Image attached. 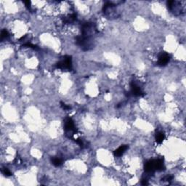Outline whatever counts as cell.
I'll return each mask as SVG.
<instances>
[{"label": "cell", "mask_w": 186, "mask_h": 186, "mask_svg": "<svg viewBox=\"0 0 186 186\" xmlns=\"http://www.w3.org/2000/svg\"><path fill=\"white\" fill-rule=\"evenodd\" d=\"M144 170L148 174H153L156 171H164L165 166L163 159H152L146 161L144 164Z\"/></svg>", "instance_id": "obj_1"}, {"label": "cell", "mask_w": 186, "mask_h": 186, "mask_svg": "<svg viewBox=\"0 0 186 186\" xmlns=\"http://www.w3.org/2000/svg\"><path fill=\"white\" fill-rule=\"evenodd\" d=\"M76 44L82 49L83 51H89L94 47L93 39L78 36L76 37Z\"/></svg>", "instance_id": "obj_2"}, {"label": "cell", "mask_w": 186, "mask_h": 186, "mask_svg": "<svg viewBox=\"0 0 186 186\" xmlns=\"http://www.w3.org/2000/svg\"><path fill=\"white\" fill-rule=\"evenodd\" d=\"M81 31H82V36L88 38H92L93 35L97 33V28L94 23L91 22H86L83 23L81 27Z\"/></svg>", "instance_id": "obj_3"}, {"label": "cell", "mask_w": 186, "mask_h": 186, "mask_svg": "<svg viewBox=\"0 0 186 186\" xmlns=\"http://www.w3.org/2000/svg\"><path fill=\"white\" fill-rule=\"evenodd\" d=\"M57 68L61 69L62 71L67 70L71 71L72 70V57L70 55H65L62 57L61 61H58L55 65Z\"/></svg>", "instance_id": "obj_4"}, {"label": "cell", "mask_w": 186, "mask_h": 186, "mask_svg": "<svg viewBox=\"0 0 186 186\" xmlns=\"http://www.w3.org/2000/svg\"><path fill=\"white\" fill-rule=\"evenodd\" d=\"M166 5H167L168 9L174 15H180L181 12H183V10H182L181 7V4H180V2H177V1H167Z\"/></svg>", "instance_id": "obj_5"}, {"label": "cell", "mask_w": 186, "mask_h": 186, "mask_svg": "<svg viewBox=\"0 0 186 186\" xmlns=\"http://www.w3.org/2000/svg\"><path fill=\"white\" fill-rule=\"evenodd\" d=\"M64 130L66 132V134L71 133L70 138L72 137L73 135L75 134L76 132V128H75V124H74V121L72 120V119L70 117H66L64 119Z\"/></svg>", "instance_id": "obj_6"}, {"label": "cell", "mask_w": 186, "mask_h": 186, "mask_svg": "<svg viewBox=\"0 0 186 186\" xmlns=\"http://www.w3.org/2000/svg\"><path fill=\"white\" fill-rule=\"evenodd\" d=\"M130 94L132 96H135V97H143L145 95V92L142 90L140 87L136 83L135 81H132L130 83Z\"/></svg>", "instance_id": "obj_7"}, {"label": "cell", "mask_w": 186, "mask_h": 186, "mask_svg": "<svg viewBox=\"0 0 186 186\" xmlns=\"http://www.w3.org/2000/svg\"><path fill=\"white\" fill-rule=\"evenodd\" d=\"M170 61V55L166 52H162L159 57V60H158L157 65L159 66L163 67L167 65Z\"/></svg>", "instance_id": "obj_8"}, {"label": "cell", "mask_w": 186, "mask_h": 186, "mask_svg": "<svg viewBox=\"0 0 186 186\" xmlns=\"http://www.w3.org/2000/svg\"><path fill=\"white\" fill-rule=\"evenodd\" d=\"M128 148H129L128 145H121V146H120L119 148H117V150L114 151V156H116V157H120V156H121L124 153H125L126 151H127Z\"/></svg>", "instance_id": "obj_9"}, {"label": "cell", "mask_w": 186, "mask_h": 186, "mask_svg": "<svg viewBox=\"0 0 186 186\" xmlns=\"http://www.w3.org/2000/svg\"><path fill=\"white\" fill-rule=\"evenodd\" d=\"M76 19H77L76 14L74 13L63 18V23H65V24H70V23H74V22L76 20Z\"/></svg>", "instance_id": "obj_10"}, {"label": "cell", "mask_w": 186, "mask_h": 186, "mask_svg": "<svg viewBox=\"0 0 186 186\" xmlns=\"http://www.w3.org/2000/svg\"><path fill=\"white\" fill-rule=\"evenodd\" d=\"M155 139L156 142L158 144H161L163 142L164 140L165 139V135L163 132H157L155 135Z\"/></svg>", "instance_id": "obj_11"}, {"label": "cell", "mask_w": 186, "mask_h": 186, "mask_svg": "<svg viewBox=\"0 0 186 186\" xmlns=\"http://www.w3.org/2000/svg\"><path fill=\"white\" fill-rule=\"evenodd\" d=\"M51 162L55 166H61L63 164L62 159H60V158H57V157L52 158Z\"/></svg>", "instance_id": "obj_12"}, {"label": "cell", "mask_w": 186, "mask_h": 186, "mask_svg": "<svg viewBox=\"0 0 186 186\" xmlns=\"http://www.w3.org/2000/svg\"><path fill=\"white\" fill-rule=\"evenodd\" d=\"M10 36L9 32L7 31V30L6 29H3L1 31V41H3L4 40H6Z\"/></svg>", "instance_id": "obj_13"}, {"label": "cell", "mask_w": 186, "mask_h": 186, "mask_svg": "<svg viewBox=\"0 0 186 186\" xmlns=\"http://www.w3.org/2000/svg\"><path fill=\"white\" fill-rule=\"evenodd\" d=\"M2 173L6 177H10V176L12 175V172L9 170V169L7 168V167H4V168L2 169Z\"/></svg>", "instance_id": "obj_14"}, {"label": "cell", "mask_w": 186, "mask_h": 186, "mask_svg": "<svg viewBox=\"0 0 186 186\" xmlns=\"http://www.w3.org/2000/svg\"><path fill=\"white\" fill-rule=\"evenodd\" d=\"M23 47H29V48H31L33 49V50H38V47L36 45H34V44H31V42H27L26 43V44H23Z\"/></svg>", "instance_id": "obj_15"}, {"label": "cell", "mask_w": 186, "mask_h": 186, "mask_svg": "<svg viewBox=\"0 0 186 186\" xmlns=\"http://www.w3.org/2000/svg\"><path fill=\"white\" fill-rule=\"evenodd\" d=\"M173 176L172 175H170V174H169V175H166L165 176L164 178L161 179L162 181H166V182H170L171 180H172L173 179Z\"/></svg>", "instance_id": "obj_16"}, {"label": "cell", "mask_w": 186, "mask_h": 186, "mask_svg": "<svg viewBox=\"0 0 186 186\" xmlns=\"http://www.w3.org/2000/svg\"><path fill=\"white\" fill-rule=\"evenodd\" d=\"M61 106L62 107V108L65 110H70V109L71 108V106H68V105H66L65 103H64L63 102H61Z\"/></svg>", "instance_id": "obj_17"}, {"label": "cell", "mask_w": 186, "mask_h": 186, "mask_svg": "<svg viewBox=\"0 0 186 186\" xmlns=\"http://www.w3.org/2000/svg\"><path fill=\"white\" fill-rule=\"evenodd\" d=\"M23 3L25 4V6H26V7L27 8L29 11H31V12L32 9H31V2L30 1H25V2H23Z\"/></svg>", "instance_id": "obj_18"}, {"label": "cell", "mask_w": 186, "mask_h": 186, "mask_svg": "<svg viewBox=\"0 0 186 186\" xmlns=\"http://www.w3.org/2000/svg\"><path fill=\"white\" fill-rule=\"evenodd\" d=\"M75 141H76V143L79 144V146H81V147H83L84 146L83 141H82L81 139H76V140H75Z\"/></svg>", "instance_id": "obj_19"}, {"label": "cell", "mask_w": 186, "mask_h": 186, "mask_svg": "<svg viewBox=\"0 0 186 186\" xmlns=\"http://www.w3.org/2000/svg\"><path fill=\"white\" fill-rule=\"evenodd\" d=\"M141 184H142V185H148V179H147V178H143V179H142V181H141Z\"/></svg>", "instance_id": "obj_20"}]
</instances>
